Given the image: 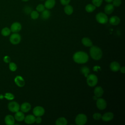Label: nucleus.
I'll list each match as a JSON object with an SVG mask.
<instances>
[{
  "instance_id": "obj_1",
  "label": "nucleus",
  "mask_w": 125,
  "mask_h": 125,
  "mask_svg": "<svg viewBox=\"0 0 125 125\" xmlns=\"http://www.w3.org/2000/svg\"><path fill=\"white\" fill-rule=\"evenodd\" d=\"M73 59L75 62L82 64L87 62L89 57L85 52L83 51H78L73 55Z\"/></svg>"
},
{
  "instance_id": "obj_2",
  "label": "nucleus",
  "mask_w": 125,
  "mask_h": 125,
  "mask_svg": "<svg viewBox=\"0 0 125 125\" xmlns=\"http://www.w3.org/2000/svg\"><path fill=\"white\" fill-rule=\"evenodd\" d=\"M91 57L95 60H99L103 55L102 50L97 46H91L89 51Z\"/></svg>"
},
{
  "instance_id": "obj_3",
  "label": "nucleus",
  "mask_w": 125,
  "mask_h": 125,
  "mask_svg": "<svg viewBox=\"0 0 125 125\" xmlns=\"http://www.w3.org/2000/svg\"><path fill=\"white\" fill-rule=\"evenodd\" d=\"M86 78L87 83L89 86L93 87L97 84L98 81L97 76L93 74H88Z\"/></svg>"
},
{
  "instance_id": "obj_4",
  "label": "nucleus",
  "mask_w": 125,
  "mask_h": 125,
  "mask_svg": "<svg viewBox=\"0 0 125 125\" xmlns=\"http://www.w3.org/2000/svg\"><path fill=\"white\" fill-rule=\"evenodd\" d=\"M96 20L98 22L101 24L106 23L108 21V17L106 14L102 12L98 13L96 15Z\"/></svg>"
},
{
  "instance_id": "obj_5",
  "label": "nucleus",
  "mask_w": 125,
  "mask_h": 125,
  "mask_svg": "<svg viewBox=\"0 0 125 125\" xmlns=\"http://www.w3.org/2000/svg\"><path fill=\"white\" fill-rule=\"evenodd\" d=\"M87 117L84 114H78L75 118V123L77 125H83L87 122Z\"/></svg>"
},
{
  "instance_id": "obj_6",
  "label": "nucleus",
  "mask_w": 125,
  "mask_h": 125,
  "mask_svg": "<svg viewBox=\"0 0 125 125\" xmlns=\"http://www.w3.org/2000/svg\"><path fill=\"white\" fill-rule=\"evenodd\" d=\"M8 108L11 112L15 113L19 111L20 109V106L17 102L15 101H12L9 103L8 104Z\"/></svg>"
},
{
  "instance_id": "obj_7",
  "label": "nucleus",
  "mask_w": 125,
  "mask_h": 125,
  "mask_svg": "<svg viewBox=\"0 0 125 125\" xmlns=\"http://www.w3.org/2000/svg\"><path fill=\"white\" fill-rule=\"evenodd\" d=\"M10 42L14 45L19 44L21 41V37L20 35L17 33H14L12 34L9 38Z\"/></svg>"
},
{
  "instance_id": "obj_8",
  "label": "nucleus",
  "mask_w": 125,
  "mask_h": 125,
  "mask_svg": "<svg viewBox=\"0 0 125 125\" xmlns=\"http://www.w3.org/2000/svg\"><path fill=\"white\" fill-rule=\"evenodd\" d=\"M45 112L44 109L41 106H37L34 108L33 110V113L35 116H42Z\"/></svg>"
},
{
  "instance_id": "obj_9",
  "label": "nucleus",
  "mask_w": 125,
  "mask_h": 125,
  "mask_svg": "<svg viewBox=\"0 0 125 125\" xmlns=\"http://www.w3.org/2000/svg\"><path fill=\"white\" fill-rule=\"evenodd\" d=\"M106 102L105 100L103 98H99L97 100L96 105L100 110H104L106 107Z\"/></svg>"
},
{
  "instance_id": "obj_10",
  "label": "nucleus",
  "mask_w": 125,
  "mask_h": 125,
  "mask_svg": "<svg viewBox=\"0 0 125 125\" xmlns=\"http://www.w3.org/2000/svg\"><path fill=\"white\" fill-rule=\"evenodd\" d=\"M21 29V25L18 22H15L12 24L10 27V30L13 33H18Z\"/></svg>"
},
{
  "instance_id": "obj_11",
  "label": "nucleus",
  "mask_w": 125,
  "mask_h": 125,
  "mask_svg": "<svg viewBox=\"0 0 125 125\" xmlns=\"http://www.w3.org/2000/svg\"><path fill=\"white\" fill-rule=\"evenodd\" d=\"M14 82L19 87H21L25 85V81L23 78L21 76H17L14 79Z\"/></svg>"
},
{
  "instance_id": "obj_12",
  "label": "nucleus",
  "mask_w": 125,
  "mask_h": 125,
  "mask_svg": "<svg viewBox=\"0 0 125 125\" xmlns=\"http://www.w3.org/2000/svg\"><path fill=\"white\" fill-rule=\"evenodd\" d=\"M114 118V114L111 112H107L105 113L103 116H102L101 118L104 122H109L112 120Z\"/></svg>"
},
{
  "instance_id": "obj_13",
  "label": "nucleus",
  "mask_w": 125,
  "mask_h": 125,
  "mask_svg": "<svg viewBox=\"0 0 125 125\" xmlns=\"http://www.w3.org/2000/svg\"><path fill=\"white\" fill-rule=\"evenodd\" d=\"M4 122L7 125H13L15 124V118L11 115H7L4 118Z\"/></svg>"
},
{
  "instance_id": "obj_14",
  "label": "nucleus",
  "mask_w": 125,
  "mask_h": 125,
  "mask_svg": "<svg viewBox=\"0 0 125 125\" xmlns=\"http://www.w3.org/2000/svg\"><path fill=\"white\" fill-rule=\"evenodd\" d=\"M31 108V104L27 102L23 103L20 106V109L21 111L23 112H28Z\"/></svg>"
},
{
  "instance_id": "obj_15",
  "label": "nucleus",
  "mask_w": 125,
  "mask_h": 125,
  "mask_svg": "<svg viewBox=\"0 0 125 125\" xmlns=\"http://www.w3.org/2000/svg\"><path fill=\"white\" fill-rule=\"evenodd\" d=\"M15 113H16L14 115V118L18 122H21L24 120L25 116L23 112L18 111Z\"/></svg>"
},
{
  "instance_id": "obj_16",
  "label": "nucleus",
  "mask_w": 125,
  "mask_h": 125,
  "mask_svg": "<svg viewBox=\"0 0 125 125\" xmlns=\"http://www.w3.org/2000/svg\"><path fill=\"white\" fill-rule=\"evenodd\" d=\"M114 10V6L112 4L109 3L106 5L104 8V11L105 14L109 15L111 14Z\"/></svg>"
},
{
  "instance_id": "obj_17",
  "label": "nucleus",
  "mask_w": 125,
  "mask_h": 125,
  "mask_svg": "<svg viewBox=\"0 0 125 125\" xmlns=\"http://www.w3.org/2000/svg\"><path fill=\"white\" fill-rule=\"evenodd\" d=\"M56 4L55 0H46L44 2V7L47 9H51L53 8Z\"/></svg>"
},
{
  "instance_id": "obj_18",
  "label": "nucleus",
  "mask_w": 125,
  "mask_h": 125,
  "mask_svg": "<svg viewBox=\"0 0 125 125\" xmlns=\"http://www.w3.org/2000/svg\"><path fill=\"white\" fill-rule=\"evenodd\" d=\"M94 93L97 98H100L102 97L104 94V90L101 86H97L95 87L94 90Z\"/></svg>"
},
{
  "instance_id": "obj_19",
  "label": "nucleus",
  "mask_w": 125,
  "mask_h": 125,
  "mask_svg": "<svg viewBox=\"0 0 125 125\" xmlns=\"http://www.w3.org/2000/svg\"><path fill=\"white\" fill-rule=\"evenodd\" d=\"M120 68V64L117 62H112L110 64V68L113 72L118 71Z\"/></svg>"
},
{
  "instance_id": "obj_20",
  "label": "nucleus",
  "mask_w": 125,
  "mask_h": 125,
  "mask_svg": "<svg viewBox=\"0 0 125 125\" xmlns=\"http://www.w3.org/2000/svg\"><path fill=\"white\" fill-rule=\"evenodd\" d=\"M35 117L33 115H28L24 119V122L27 124H32L35 122Z\"/></svg>"
},
{
  "instance_id": "obj_21",
  "label": "nucleus",
  "mask_w": 125,
  "mask_h": 125,
  "mask_svg": "<svg viewBox=\"0 0 125 125\" xmlns=\"http://www.w3.org/2000/svg\"><path fill=\"white\" fill-rule=\"evenodd\" d=\"M109 23L113 25H117L120 22V19L116 16H113L110 18L109 20Z\"/></svg>"
},
{
  "instance_id": "obj_22",
  "label": "nucleus",
  "mask_w": 125,
  "mask_h": 125,
  "mask_svg": "<svg viewBox=\"0 0 125 125\" xmlns=\"http://www.w3.org/2000/svg\"><path fill=\"white\" fill-rule=\"evenodd\" d=\"M82 42L83 45L86 47H91L92 46V42L88 38L84 37L82 39Z\"/></svg>"
},
{
  "instance_id": "obj_23",
  "label": "nucleus",
  "mask_w": 125,
  "mask_h": 125,
  "mask_svg": "<svg viewBox=\"0 0 125 125\" xmlns=\"http://www.w3.org/2000/svg\"><path fill=\"white\" fill-rule=\"evenodd\" d=\"M51 15V12L49 10V9H44L43 11L42 12L41 14V17L42 19L44 20H47L49 19V18L50 17Z\"/></svg>"
},
{
  "instance_id": "obj_24",
  "label": "nucleus",
  "mask_w": 125,
  "mask_h": 125,
  "mask_svg": "<svg viewBox=\"0 0 125 125\" xmlns=\"http://www.w3.org/2000/svg\"><path fill=\"white\" fill-rule=\"evenodd\" d=\"M64 12L66 15H70L73 12V8L70 5H66L64 7Z\"/></svg>"
},
{
  "instance_id": "obj_25",
  "label": "nucleus",
  "mask_w": 125,
  "mask_h": 125,
  "mask_svg": "<svg viewBox=\"0 0 125 125\" xmlns=\"http://www.w3.org/2000/svg\"><path fill=\"white\" fill-rule=\"evenodd\" d=\"M67 124V120L64 117H60L56 121L57 125H66Z\"/></svg>"
},
{
  "instance_id": "obj_26",
  "label": "nucleus",
  "mask_w": 125,
  "mask_h": 125,
  "mask_svg": "<svg viewBox=\"0 0 125 125\" xmlns=\"http://www.w3.org/2000/svg\"><path fill=\"white\" fill-rule=\"evenodd\" d=\"M96 7L93 4H88L85 6V10L88 13H91L95 10Z\"/></svg>"
},
{
  "instance_id": "obj_27",
  "label": "nucleus",
  "mask_w": 125,
  "mask_h": 125,
  "mask_svg": "<svg viewBox=\"0 0 125 125\" xmlns=\"http://www.w3.org/2000/svg\"><path fill=\"white\" fill-rule=\"evenodd\" d=\"M11 32V31L10 28H9L8 27H5L2 29V30L1 31V34L3 36L6 37V36H9Z\"/></svg>"
},
{
  "instance_id": "obj_28",
  "label": "nucleus",
  "mask_w": 125,
  "mask_h": 125,
  "mask_svg": "<svg viewBox=\"0 0 125 125\" xmlns=\"http://www.w3.org/2000/svg\"><path fill=\"white\" fill-rule=\"evenodd\" d=\"M81 72H82V73H83L84 76L86 77L88 76V75L89 74V72H90V70L89 69L88 67L84 66L83 67H82L81 69Z\"/></svg>"
},
{
  "instance_id": "obj_29",
  "label": "nucleus",
  "mask_w": 125,
  "mask_h": 125,
  "mask_svg": "<svg viewBox=\"0 0 125 125\" xmlns=\"http://www.w3.org/2000/svg\"><path fill=\"white\" fill-rule=\"evenodd\" d=\"M30 16L32 19L36 20L39 18V14L37 11L32 10V12L30 13Z\"/></svg>"
},
{
  "instance_id": "obj_30",
  "label": "nucleus",
  "mask_w": 125,
  "mask_h": 125,
  "mask_svg": "<svg viewBox=\"0 0 125 125\" xmlns=\"http://www.w3.org/2000/svg\"><path fill=\"white\" fill-rule=\"evenodd\" d=\"M4 98L8 100H12L14 99L15 96L12 93H11L9 92H7V93H5Z\"/></svg>"
},
{
  "instance_id": "obj_31",
  "label": "nucleus",
  "mask_w": 125,
  "mask_h": 125,
  "mask_svg": "<svg viewBox=\"0 0 125 125\" xmlns=\"http://www.w3.org/2000/svg\"><path fill=\"white\" fill-rule=\"evenodd\" d=\"M9 68L11 71H15L17 69V66L15 63L10 62L9 64Z\"/></svg>"
},
{
  "instance_id": "obj_32",
  "label": "nucleus",
  "mask_w": 125,
  "mask_h": 125,
  "mask_svg": "<svg viewBox=\"0 0 125 125\" xmlns=\"http://www.w3.org/2000/svg\"><path fill=\"white\" fill-rule=\"evenodd\" d=\"M103 0H92V4L96 7H100L102 3Z\"/></svg>"
},
{
  "instance_id": "obj_33",
  "label": "nucleus",
  "mask_w": 125,
  "mask_h": 125,
  "mask_svg": "<svg viewBox=\"0 0 125 125\" xmlns=\"http://www.w3.org/2000/svg\"><path fill=\"white\" fill-rule=\"evenodd\" d=\"M44 5L42 4H39L36 7V11L39 12H42L45 9Z\"/></svg>"
},
{
  "instance_id": "obj_34",
  "label": "nucleus",
  "mask_w": 125,
  "mask_h": 125,
  "mask_svg": "<svg viewBox=\"0 0 125 125\" xmlns=\"http://www.w3.org/2000/svg\"><path fill=\"white\" fill-rule=\"evenodd\" d=\"M112 2L114 7H119L122 4V0H113Z\"/></svg>"
},
{
  "instance_id": "obj_35",
  "label": "nucleus",
  "mask_w": 125,
  "mask_h": 125,
  "mask_svg": "<svg viewBox=\"0 0 125 125\" xmlns=\"http://www.w3.org/2000/svg\"><path fill=\"white\" fill-rule=\"evenodd\" d=\"M23 10L25 13L28 14H30V13L32 12V8L29 6H26L24 7Z\"/></svg>"
},
{
  "instance_id": "obj_36",
  "label": "nucleus",
  "mask_w": 125,
  "mask_h": 125,
  "mask_svg": "<svg viewBox=\"0 0 125 125\" xmlns=\"http://www.w3.org/2000/svg\"><path fill=\"white\" fill-rule=\"evenodd\" d=\"M102 115L99 113H95L93 115V118L96 120H99L101 119Z\"/></svg>"
},
{
  "instance_id": "obj_37",
  "label": "nucleus",
  "mask_w": 125,
  "mask_h": 125,
  "mask_svg": "<svg viewBox=\"0 0 125 125\" xmlns=\"http://www.w3.org/2000/svg\"><path fill=\"white\" fill-rule=\"evenodd\" d=\"M71 0H60V2L62 5H66L69 3Z\"/></svg>"
},
{
  "instance_id": "obj_38",
  "label": "nucleus",
  "mask_w": 125,
  "mask_h": 125,
  "mask_svg": "<svg viewBox=\"0 0 125 125\" xmlns=\"http://www.w3.org/2000/svg\"><path fill=\"white\" fill-rule=\"evenodd\" d=\"M10 57L8 56H5L3 57V61L5 63H9L10 62Z\"/></svg>"
},
{
  "instance_id": "obj_39",
  "label": "nucleus",
  "mask_w": 125,
  "mask_h": 125,
  "mask_svg": "<svg viewBox=\"0 0 125 125\" xmlns=\"http://www.w3.org/2000/svg\"><path fill=\"white\" fill-rule=\"evenodd\" d=\"M42 118L40 117V116H37V118H35V122L37 124H40L42 122Z\"/></svg>"
},
{
  "instance_id": "obj_40",
  "label": "nucleus",
  "mask_w": 125,
  "mask_h": 125,
  "mask_svg": "<svg viewBox=\"0 0 125 125\" xmlns=\"http://www.w3.org/2000/svg\"><path fill=\"white\" fill-rule=\"evenodd\" d=\"M120 70V71H121V72L122 73H125V66H123L122 67H121Z\"/></svg>"
},
{
  "instance_id": "obj_41",
  "label": "nucleus",
  "mask_w": 125,
  "mask_h": 125,
  "mask_svg": "<svg viewBox=\"0 0 125 125\" xmlns=\"http://www.w3.org/2000/svg\"><path fill=\"white\" fill-rule=\"evenodd\" d=\"M104 0L107 3H110L113 1V0Z\"/></svg>"
},
{
  "instance_id": "obj_42",
  "label": "nucleus",
  "mask_w": 125,
  "mask_h": 125,
  "mask_svg": "<svg viewBox=\"0 0 125 125\" xmlns=\"http://www.w3.org/2000/svg\"><path fill=\"white\" fill-rule=\"evenodd\" d=\"M4 98V96L2 94H0V99H3Z\"/></svg>"
},
{
  "instance_id": "obj_43",
  "label": "nucleus",
  "mask_w": 125,
  "mask_h": 125,
  "mask_svg": "<svg viewBox=\"0 0 125 125\" xmlns=\"http://www.w3.org/2000/svg\"><path fill=\"white\" fill-rule=\"evenodd\" d=\"M23 1H28L29 0H22Z\"/></svg>"
},
{
  "instance_id": "obj_44",
  "label": "nucleus",
  "mask_w": 125,
  "mask_h": 125,
  "mask_svg": "<svg viewBox=\"0 0 125 125\" xmlns=\"http://www.w3.org/2000/svg\"></svg>"
}]
</instances>
